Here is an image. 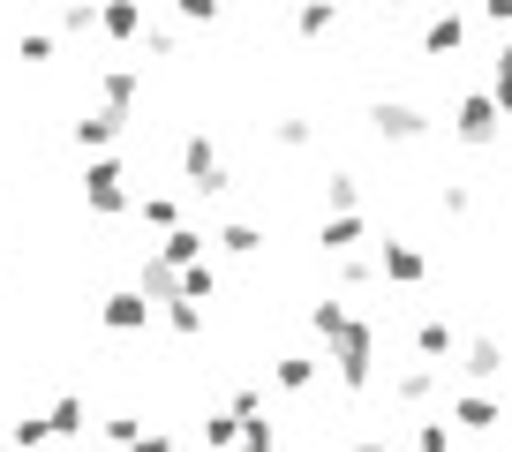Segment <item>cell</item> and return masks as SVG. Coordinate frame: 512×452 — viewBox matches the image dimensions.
<instances>
[{
	"mask_svg": "<svg viewBox=\"0 0 512 452\" xmlns=\"http://www.w3.org/2000/svg\"><path fill=\"white\" fill-rule=\"evenodd\" d=\"M121 129H128V113L98 106V113H83V121H76L68 136H76V151H91V159H98V151H113V144H121Z\"/></svg>",
	"mask_w": 512,
	"mask_h": 452,
	"instance_id": "9",
	"label": "cell"
},
{
	"mask_svg": "<svg viewBox=\"0 0 512 452\" xmlns=\"http://www.w3.org/2000/svg\"><path fill=\"white\" fill-rule=\"evenodd\" d=\"M415 452H452V430L445 422H415Z\"/></svg>",
	"mask_w": 512,
	"mask_h": 452,
	"instance_id": "39",
	"label": "cell"
},
{
	"mask_svg": "<svg viewBox=\"0 0 512 452\" xmlns=\"http://www.w3.org/2000/svg\"><path fill=\"white\" fill-rule=\"evenodd\" d=\"M136 98H144V68H128V61L98 68V106H113V113H136Z\"/></svg>",
	"mask_w": 512,
	"mask_h": 452,
	"instance_id": "8",
	"label": "cell"
},
{
	"mask_svg": "<svg viewBox=\"0 0 512 452\" xmlns=\"http://www.w3.org/2000/svg\"><path fill=\"white\" fill-rule=\"evenodd\" d=\"M430 392H437V370H430V362H422V370H400V377H392V400H400V407H422Z\"/></svg>",
	"mask_w": 512,
	"mask_h": 452,
	"instance_id": "23",
	"label": "cell"
},
{
	"mask_svg": "<svg viewBox=\"0 0 512 452\" xmlns=\"http://www.w3.org/2000/svg\"><path fill=\"white\" fill-rule=\"evenodd\" d=\"M98 31L121 38V46H128V38H144L151 31V23H144V0H98Z\"/></svg>",
	"mask_w": 512,
	"mask_h": 452,
	"instance_id": "13",
	"label": "cell"
},
{
	"mask_svg": "<svg viewBox=\"0 0 512 452\" xmlns=\"http://www.w3.org/2000/svg\"><path fill=\"white\" fill-rule=\"evenodd\" d=\"M497 76H512V46H505V53H497Z\"/></svg>",
	"mask_w": 512,
	"mask_h": 452,
	"instance_id": "46",
	"label": "cell"
},
{
	"mask_svg": "<svg viewBox=\"0 0 512 452\" xmlns=\"http://www.w3.org/2000/svg\"><path fill=\"white\" fill-rule=\"evenodd\" d=\"M377 264H384L392 287H422V279H430V257H422L415 242H377Z\"/></svg>",
	"mask_w": 512,
	"mask_h": 452,
	"instance_id": "10",
	"label": "cell"
},
{
	"mask_svg": "<svg viewBox=\"0 0 512 452\" xmlns=\"http://www.w3.org/2000/svg\"><path fill=\"white\" fill-rule=\"evenodd\" d=\"M369 129H377V144H430L437 121L422 106H407V98H377V106H369Z\"/></svg>",
	"mask_w": 512,
	"mask_h": 452,
	"instance_id": "4",
	"label": "cell"
},
{
	"mask_svg": "<svg viewBox=\"0 0 512 452\" xmlns=\"http://www.w3.org/2000/svg\"><path fill=\"white\" fill-rule=\"evenodd\" d=\"M166 324H174L181 339H196V332H204V302H189V294H181V302H166Z\"/></svg>",
	"mask_w": 512,
	"mask_h": 452,
	"instance_id": "32",
	"label": "cell"
},
{
	"mask_svg": "<svg viewBox=\"0 0 512 452\" xmlns=\"http://www.w3.org/2000/svg\"><path fill=\"white\" fill-rule=\"evenodd\" d=\"M46 422H53V437H83V392H61L46 407Z\"/></svg>",
	"mask_w": 512,
	"mask_h": 452,
	"instance_id": "25",
	"label": "cell"
},
{
	"mask_svg": "<svg viewBox=\"0 0 512 452\" xmlns=\"http://www.w3.org/2000/svg\"><path fill=\"white\" fill-rule=\"evenodd\" d=\"M377 279H384V264H377V257H347V264H339V287H354V294L377 287Z\"/></svg>",
	"mask_w": 512,
	"mask_h": 452,
	"instance_id": "31",
	"label": "cell"
},
{
	"mask_svg": "<svg viewBox=\"0 0 512 452\" xmlns=\"http://www.w3.org/2000/svg\"><path fill=\"white\" fill-rule=\"evenodd\" d=\"M159 257L189 272V264H204V234H196V226H174V234H166V242H159Z\"/></svg>",
	"mask_w": 512,
	"mask_h": 452,
	"instance_id": "20",
	"label": "cell"
},
{
	"mask_svg": "<svg viewBox=\"0 0 512 452\" xmlns=\"http://www.w3.org/2000/svg\"><path fill=\"white\" fill-rule=\"evenodd\" d=\"M272 144L279 151H309V144H317V121H309V113H279V121H272Z\"/></svg>",
	"mask_w": 512,
	"mask_h": 452,
	"instance_id": "19",
	"label": "cell"
},
{
	"mask_svg": "<svg viewBox=\"0 0 512 452\" xmlns=\"http://www.w3.org/2000/svg\"><path fill=\"white\" fill-rule=\"evenodd\" d=\"M226 407H234V415H264V392H256V385H241V392H234Z\"/></svg>",
	"mask_w": 512,
	"mask_h": 452,
	"instance_id": "40",
	"label": "cell"
},
{
	"mask_svg": "<svg viewBox=\"0 0 512 452\" xmlns=\"http://www.w3.org/2000/svg\"><path fill=\"white\" fill-rule=\"evenodd\" d=\"M505 129H512V121L497 113V98H490V91H467L460 106H452V136H460L467 151H490V144H505Z\"/></svg>",
	"mask_w": 512,
	"mask_h": 452,
	"instance_id": "3",
	"label": "cell"
},
{
	"mask_svg": "<svg viewBox=\"0 0 512 452\" xmlns=\"http://www.w3.org/2000/svg\"><path fill=\"white\" fill-rule=\"evenodd\" d=\"M324 211H362V174H324Z\"/></svg>",
	"mask_w": 512,
	"mask_h": 452,
	"instance_id": "22",
	"label": "cell"
},
{
	"mask_svg": "<svg viewBox=\"0 0 512 452\" xmlns=\"http://www.w3.org/2000/svg\"><path fill=\"white\" fill-rule=\"evenodd\" d=\"M324 362H332V377H339L347 392H369V385H377V324L354 317L347 332L324 347Z\"/></svg>",
	"mask_w": 512,
	"mask_h": 452,
	"instance_id": "1",
	"label": "cell"
},
{
	"mask_svg": "<svg viewBox=\"0 0 512 452\" xmlns=\"http://www.w3.org/2000/svg\"><path fill=\"white\" fill-rule=\"evenodd\" d=\"M437 211H445V219H467V211H475V189H467V181H445V189H437Z\"/></svg>",
	"mask_w": 512,
	"mask_h": 452,
	"instance_id": "34",
	"label": "cell"
},
{
	"mask_svg": "<svg viewBox=\"0 0 512 452\" xmlns=\"http://www.w3.org/2000/svg\"><path fill=\"white\" fill-rule=\"evenodd\" d=\"M174 16L189 23V31H211V23L226 16V0H174Z\"/></svg>",
	"mask_w": 512,
	"mask_h": 452,
	"instance_id": "29",
	"label": "cell"
},
{
	"mask_svg": "<svg viewBox=\"0 0 512 452\" xmlns=\"http://www.w3.org/2000/svg\"><path fill=\"white\" fill-rule=\"evenodd\" d=\"M211 242H219V249H226V257H256V249H264V234H256V226H249V219H226V226H219V234H211Z\"/></svg>",
	"mask_w": 512,
	"mask_h": 452,
	"instance_id": "24",
	"label": "cell"
},
{
	"mask_svg": "<svg viewBox=\"0 0 512 452\" xmlns=\"http://www.w3.org/2000/svg\"><path fill=\"white\" fill-rule=\"evenodd\" d=\"M452 422H460V430H475V437H490L497 422H505V407H497L490 392H460V400H452Z\"/></svg>",
	"mask_w": 512,
	"mask_h": 452,
	"instance_id": "15",
	"label": "cell"
},
{
	"mask_svg": "<svg viewBox=\"0 0 512 452\" xmlns=\"http://www.w3.org/2000/svg\"><path fill=\"white\" fill-rule=\"evenodd\" d=\"M16 61L46 68V61H53V38H46V31H23V38H16Z\"/></svg>",
	"mask_w": 512,
	"mask_h": 452,
	"instance_id": "38",
	"label": "cell"
},
{
	"mask_svg": "<svg viewBox=\"0 0 512 452\" xmlns=\"http://www.w3.org/2000/svg\"><path fill=\"white\" fill-rule=\"evenodd\" d=\"M46 437H53V422H46V415H16V422H8V445H16V452H38Z\"/></svg>",
	"mask_w": 512,
	"mask_h": 452,
	"instance_id": "27",
	"label": "cell"
},
{
	"mask_svg": "<svg viewBox=\"0 0 512 452\" xmlns=\"http://www.w3.org/2000/svg\"><path fill=\"white\" fill-rule=\"evenodd\" d=\"M482 16H490V23H512V0H482Z\"/></svg>",
	"mask_w": 512,
	"mask_h": 452,
	"instance_id": "43",
	"label": "cell"
},
{
	"mask_svg": "<svg viewBox=\"0 0 512 452\" xmlns=\"http://www.w3.org/2000/svg\"><path fill=\"white\" fill-rule=\"evenodd\" d=\"M144 53H151V61H174V53H181V31H174V23H151V31H144Z\"/></svg>",
	"mask_w": 512,
	"mask_h": 452,
	"instance_id": "35",
	"label": "cell"
},
{
	"mask_svg": "<svg viewBox=\"0 0 512 452\" xmlns=\"http://www.w3.org/2000/svg\"><path fill=\"white\" fill-rule=\"evenodd\" d=\"M234 452H279L272 422H264V415H241V445H234Z\"/></svg>",
	"mask_w": 512,
	"mask_h": 452,
	"instance_id": "33",
	"label": "cell"
},
{
	"mask_svg": "<svg viewBox=\"0 0 512 452\" xmlns=\"http://www.w3.org/2000/svg\"><path fill=\"white\" fill-rule=\"evenodd\" d=\"M362 242H369V219H362V211H324V226H317V249H324V257H354Z\"/></svg>",
	"mask_w": 512,
	"mask_h": 452,
	"instance_id": "7",
	"label": "cell"
},
{
	"mask_svg": "<svg viewBox=\"0 0 512 452\" xmlns=\"http://www.w3.org/2000/svg\"><path fill=\"white\" fill-rule=\"evenodd\" d=\"M211 287H219V272H211V257L181 272V294H189V302H211Z\"/></svg>",
	"mask_w": 512,
	"mask_h": 452,
	"instance_id": "36",
	"label": "cell"
},
{
	"mask_svg": "<svg viewBox=\"0 0 512 452\" xmlns=\"http://www.w3.org/2000/svg\"><path fill=\"white\" fill-rule=\"evenodd\" d=\"M445 8H452V0H445Z\"/></svg>",
	"mask_w": 512,
	"mask_h": 452,
	"instance_id": "47",
	"label": "cell"
},
{
	"mask_svg": "<svg viewBox=\"0 0 512 452\" xmlns=\"http://www.w3.org/2000/svg\"><path fill=\"white\" fill-rule=\"evenodd\" d=\"M415 355L422 362H452V355H460V332H452L445 317H422L415 324Z\"/></svg>",
	"mask_w": 512,
	"mask_h": 452,
	"instance_id": "16",
	"label": "cell"
},
{
	"mask_svg": "<svg viewBox=\"0 0 512 452\" xmlns=\"http://www.w3.org/2000/svg\"><path fill=\"white\" fill-rule=\"evenodd\" d=\"M151 309H159V302H151L144 287H113L106 302H98V324H106V332H144Z\"/></svg>",
	"mask_w": 512,
	"mask_h": 452,
	"instance_id": "6",
	"label": "cell"
},
{
	"mask_svg": "<svg viewBox=\"0 0 512 452\" xmlns=\"http://www.w3.org/2000/svg\"><path fill=\"white\" fill-rule=\"evenodd\" d=\"M136 287H144L151 302H181V264H166L159 249H151V257L136 264Z\"/></svg>",
	"mask_w": 512,
	"mask_h": 452,
	"instance_id": "14",
	"label": "cell"
},
{
	"mask_svg": "<svg viewBox=\"0 0 512 452\" xmlns=\"http://www.w3.org/2000/svg\"><path fill=\"white\" fill-rule=\"evenodd\" d=\"M490 98H497V113L512 121V76H490Z\"/></svg>",
	"mask_w": 512,
	"mask_h": 452,
	"instance_id": "42",
	"label": "cell"
},
{
	"mask_svg": "<svg viewBox=\"0 0 512 452\" xmlns=\"http://www.w3.org/2000/svg\"><path fill=\"white\" fill-rule=\"evenodd\" d=\"M377 8H384V16H415L422 0H377Z\"/></svg>",
	"mask_w": 512,
	"mask_h": 452,
	"instance_id": "44",
	"label": "cell"
},
{
	"mask_svg": "<svg viewBox=\"0 0 512 452\" xmlns=\"http://www.w3.org/2000/svg\"><path fill=\"white\" fill-rule=\"evenodd\" d=\"M136 437H144V415H106V445H136Z\"/></svg>",
	"mask_w": 512,
	"mask_h": 452,
	"instance_id": "37",
	"label": "cell"
},
{
	"mask_svg": "<svg viewBox=\"0 0 512 452\" xmlns=\"http://www.w3.org/2000/svg\"><path fill=\"white\" fill-rule=\"evenodd\" d=\"M136 211H144V226H159V234H174V226H181L174 196H136Z\"/></svg>",
	"mask_w": 512,
	"mask_h": 452,
	"instance_id": "28",
	"label": "cell"
},
{
	"mask_svg": "<svg viewBox=\"0 0 512 452\" xmlns=\"http://www.w3.org/2000/svg\"><path fill=\"white\" fill-rule=\"evenodd\" d=\"M204 445H211V452H234V445H241V415H234V407L204 415Z\"/></svg>",
	"mask_w": 512,
	"mask_h": 452,
	"instance_id": "26",
	"label": "cell"
},
{
	"mask_svg": "<svg viewBox=\"0 0 512 452\" xmlns=\"http://www.w3.org/2000/svg\"><path fill=\"white\" fill-rule=\"evenodd\" d=\"M339 23V0H302V8H294V38H324Z\"/></svg>",
	"mask_w": 512,
	"mask_h": 452,
	"instance_id": "21",
	"label": "cell"
},
{
	"mask_svg": "<svg viewBox=\"0 0 512 452\" xmlns=\"http://www.w3.org/2000/svg\"><path fill=\"white\" fill-rule=\"evenodd\" d=\"M347 324H354V309H347V302H339V294H324V302H309V332H317V339H324V347H332V339H339V332H347Z\"/></svg>",
	"mask_w": 512,
	"mask_h": 452,
	"instance_id": "18",
	"label": "cell"
},
{
	"mask_svg": "<svg viewBox=\"0 0 512 452\" xmlns=\"http://www.w3.org/2000/svg\"><path fill=\"white\" fill-rule=\"evenodd\" d=\"M460 46H467V16L460 8H437V16L422 23V53H430V61H452Z\"/></svg>",
	"mask_w": 512,
	"mask_h": 452,
	"instance_id": "11",
	"label": "cell"
},
{
	"mask_svg": "<svg viewBox=\"0 0 512 452\" xmlns=\"http://www.w3.org/2000/svg\"><path fill=\"white\" fill-rule=\"evenodd\" d=\"M83 211H98V219H121V211H136V189H128V166L113 159V151H98V159L83 166Z\"/></svg>",
	"mask_w": 512,
	"mask_h": 452,
	"instance_id": "2",
	"label": "cell"
},
{
	"mask_svg": "<svg viewBox=\"0 0 512 452\" xmlns=\"http://www.w3.org/2000/svg\"><path fill=\"white\" fill-rule=\"evenodd\" d=\"M181 181H189L196 196H226L234 189L226 166H219V151H211V136H189V144H181Z\"/></svg>",
	"mask_w": 512,
	"mask_h": 452,
	"instance_id": "5",
	"label": "cell"
},
{
	"mask_svg": "<svg viewBox=\"0 0 512 452\" xmlns=\"http://www.w3.org/2000/svg\"><path fill=\"white\" fill-rule=\"evenodd\" d=\"M61 31L68 38H91L98 31V0H68V8H61Z\"/></svg>",
	"mask_w": 512,
	"mask_h": 452,
	"instance_id": "30",
	"label": "cell"
},
{
	"mask_svg": "<svg viewBox=\"0 0 512 452\" xmlns=\"http://www.w3.org/2000/svg\"><path fill=\"white\" fill-rule=\"evenodd\" d=\"M460 370L475 377V385H490V377H505V339H490V332L460 339Z\"/></svg>",
	"mask_w": 512,
	"mask_h": 452,
	"instance_id": "12",
	"label": "cell"
},
{
	"mask_svg": "<svg viewBox=\"0 0 512 452\" xmlns=\"http://www.w3.org/2000/svg\"><path fill=\"white\" fill-rule=\"evenodd\" d=\"M272 377H279V392H317L324 362H317V355H279V362H272Z\"/></svg>",
	"mask_w": 512,
	"mask_h": 452,
	"instance_id": "17",
	"label": "cell"
},
{
	"mask_svg": "<svg viewBox=\"0 0 512 452\" xmlns=\"http://www.w3.org/2000/svg\"><path fill=\"white\" fill-rule=\"evenodd\" d=\"M128 452H174V437H166V430H144V437H136Z\"/></svg>",
	"mask_w": 512,
	"mask_h": 452,
	"instance_id": "41",
	"label": "cell"
},
{
	"mask_svg": "<svg viewBox=\"0 0 512 452\" xmlns=\"http://www.w3.org/2000/svg\"><path fill=\"white\" fill-rule=\"evenodd\" d=\"M354 452H392V437H354Z\"/></svg>",
	"mask_w": 512,
	"mask_h": 452,
	"instance_id": "45",
	"label": "cell"
}]
</instances>
